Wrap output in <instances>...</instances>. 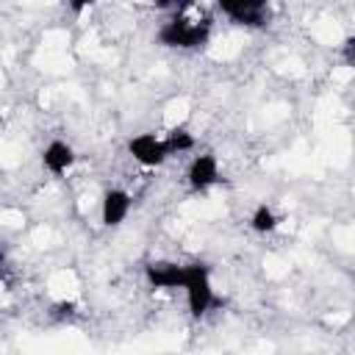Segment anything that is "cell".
Masks as SVG:
<instances>
[{"label":"cell","mask_w":355,"mask_h":355,"mask_svg":"<svg viewBox=\"0 0 355 355\" xmlns=\"http://www.w3.org/2000/svg\"><path fill=\"white\" fill-rule=\"evenodd\" d=\"M216 180H219V166H216V158H214L211 153L197 155V158L191 161V166H189V186H191L194 191H202V189L214 186Z\"/></svg>","instance_id":"6"},{"label":"cell","mask_w":355,"mask_h":355,"mask_svg":"<svg viewBox=\"0 0 355 355\" xmlns=\"http://www.w3.org/2000/svg\"><path fill=\"white\" fill-rule=\"evenodd\" d=\"M344 58H347L349 67L355 69V39H347V42H344Z\"/></svg>","instance_id":"12"},{"label":"cell","mask_w":355,"mask_h":355,"mask_svg":"<svg viewBox=\"0 0 355 355\" xmlns=\"http://www.w3.org/2000/svg\"><path fill=\"white\" fill-rule=\"evenodd\" d=\"M275 227H277V216L272 214V208H269V205H258L255 214H252V230L269 233V230H275Z\"/></svg>","instance_id":"10"},{"label":"cell","mask_w":355,"mask_h":355,"mask_svg":"<svg viewBox=\"0 0 355 355\" xmlns=\"http://www.w3.org/2000/svg\"><path fill=\"white\" fill-rule=\"evenodd\" d=\"M42 161H44V166H47L53 175H64V172L75 164V153H72V147L64 144V141H50V144L44 147V153H42Z\"/></svg>","instance_id":"8"},{"label":"cell","mask_w":355,"mask_h":355,"mask_svg":"<svg viewBox=\"0 0 355 355\" xmlns=\"http://www.w3.org/2000/svg\"><path fill=\"white\" fill-rule=\"evenodd\" d=\"M128 150H130V155H133L139 164H144V166H158V164L169 155L166 141H164V139H155L153 133H141V136L130 139V141H128Z\"/></svg>","instance_id":"4"},{"label":"cell","mask_w":355,"mask_h":355,"mask_svg":"<svg viewBox=\"0 0 355 355\" xmlns=\"http://www.w3.org/2000/svg\"><path fill=\"white\" fill-rule=\"evenodd\" d=\"M144 275L153 288H183L186 286V266L172 261H153L144 266Z\"/></svg>","instance_id":"5"},{"label":"cell","mask_w":355,"mask_h":355,"mask_svg":"<svg viewBox=\"0 0 355 355\" xmlns=\"http://www.w3.org/2000/svg\"><path fill=\"white\" fill-rule=\"evenodd\" d=\"M166 141V150H169V155L172 153H186V150H191L194 147V136L191 133H186V130H169V136L164 139Z\"/></svg>","instance_id":"9"},{"label":"cell","mask_w":355,"mask_h":355,"mask_svg":"<svg viewBox=\"0 0 355 355\" xmlns=\"http://www.w3.org/2000/svg\"><path fill=\"white\" fill-rule=\"evenodd\" d=\"M158 42L166 47H200L208 42V22L200 19H186V17H175L169 22H164L158 28Z\"/></svg>","instance_id":"1"},{"label":"cell","mask_w":355,"mask_h":355,"mask_svg":"<svg viewBox=\"0 0 355 355\" xmlns=\"http://www.w3.org/2000/svg\"><path fill=\"white\" fill-rule=\"evenodd\" d=\"M72 311H75V302H55L53 305V313L55 316H72Z\"/></svg>","instance_id":"11"},{"label":"cell","mask_w":355,"mask_h":355,"mask_svg":"<svg viewBox=\"0 0 355 355\" xmlns=\"http://www.w3.org/2000/svg\"><path fill=\"white\" fill-rule=\"evenodd\" d=\"M128 211H130V194L128 191H122V189L105 191V197H103V225H108V227L119 225L128 216Z\"/></svg>","instance_id":"7"},{"label":"cell","mask_w":355,"mask_h":355,"mask_svg":"<svg viewBox=\"0 0 355 355\" xmlns=\"http://www.w3.org/2000/svg\"><path fill=\"white\" fill-rule=\"evenodd\" d=\"M186 300L191 316H202L214 305V288L208 280V266L205 263H191L186 266Z\"/></svg>","instance_id":"2"},{"label":"cell","mask_w":355,"mask_h":355,"mask_svg":"<svg viewBox=\"0 0 355 355\" xmlns=\"http://www.w3.org/2000/svg\"><path fill=\"white\" fill-rule=\"evenodd\" d=\"M222 14H227L239 25L261 28L269 19V6L263 0H219Z\"/></svg>","instance_id":"3"}]
</instances>
